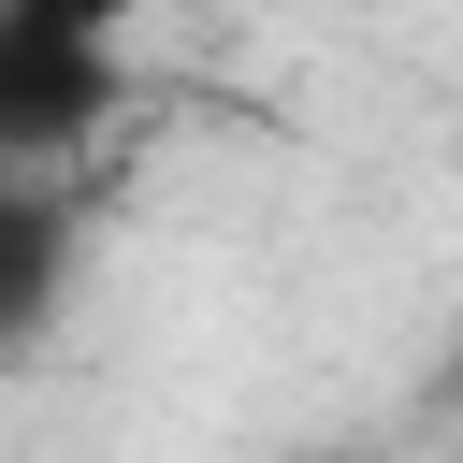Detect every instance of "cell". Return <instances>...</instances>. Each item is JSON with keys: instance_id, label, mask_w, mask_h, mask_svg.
<instances>
[{"instance_id": "cell-1", "label": "cell", "mask_w": 463, "mask_h": 463, "mask_svg": "<svg viewBox=\"0 0 463 463\" xmlns=\"http://www.w3.org/2000/svg\"><path fill=\"white\" fill-rule=\"evenodd\" d=\"M130 116V0H0V188H43Z\"/></svg>"}, {"instance_id": "cell-2", "label": "cell", "mask_w": 463, "mask_h": 463, "mask_svg": "<svg viewBox=\"0 0 463 463\" xmlns=\"http://www.w3.org/2000/svg\"><path fill=\"white\" fill-rule=\"evenodd\" d=\"M58 289H72V203L58 188H0V362L58 318Z\"/></svg>"}]
</instances>
